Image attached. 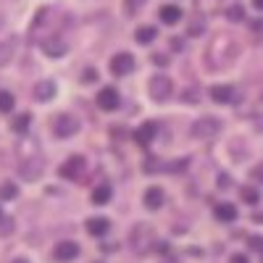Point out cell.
<instances>
[{
  "label": "cell",
  "instance_id": "cell-1",
  "mask_svg": "<svg viewBox=\"0 0 263 263\" xmlns=\"http://www.w3.org/2000/svg\"><path fill=\"white\" fill-rule=\"evenodd\" d=\"M129 239H132V250L140 253V255H145L150 248H156V245H150V242H158V239L153 237V229L147 224H137L135 229H132Z\"/></svg>",
  "mask_w": 263,
  "mask_h": 263
},
{
  "label": "cell",
  "instance_id": "cell-2",
  "mask_svg": "<svg viewBox=\"0 0 263 263\" xmlns=\"http://www.w3.org/2000/svg\"><path fill=\"white\" fill-rule=\"evenodd\" d=\"M192 137L195 140H213L218 132H221V121L213 119V116H200L195 124H192Z\"/></svg>",
  "mask_w": 263,
  "mask_h": 263
},
{
  "label": "cell",
  "instance_id": "cell-3",
  "mask_svg": "<svg viewBox=\"0 0 263 263\" xmlns=\"http://www.w3.org/2000/svg\"><path fill=\"white\" fill-rule=\"evenodd\" d=\"M79 132V121L71 116V114H58L55 119H53V135L58 137V140H69V137H74Z\"/></svg>",
  "mask_w": 263,
  "mask_h": 263
},
{
  "label": "cell",
  "instance_id": "cell-4",
  "mask_svg": "<svg viewBox=\"0 0 263 263\" xmlns=\"http://www.w3.org/2000/svg\"><path fill=\"white\" fill-rule=\"evenodd\" d=\"M171 92H174V84H171V79L166 74H156V77L150 79V98L156 100V103L168 100Z\"/></svg>",
  "mask_w": 263,
  "mask_h": 263
},
{
  "label": "cell",
  "instance_id": "cell-5",
  "mask_svg": "<svg viewBox=\"0 0 263 263\" xmlns=\"http://www.w3.org/2000/svg\"><path fill=\"white\" fill-rule=\"evenodd\" d=\"M42 168H45V161H42L40 156H27V158H21V177L24 179H40V174Z\"/></svg>",
  "mask_w": 263,
  "mask_h": 263
},
{
  "label": "cell",
  "instance_id": "cell-6",
  "mask_svg": "<svg viewBox=\"0 0 263 263\" xmlns=\"http://www.w3.org/2000/svg\"><path fill=\"white\" fill-rule=\"evenodd\" d=\"M111 71L116 77H126L135 71V58H132V53H116L111 58Z\"/></svg>",
  "mask_w": 263,
  "mask_h": 263
},
{
  "label": "cell",
  "instance_id": "cell-7",
  "mask_svg": "<svg viewBox=\"0 0 263 263\" xmlns=\"http://www.w3.org/2000/svg\"><path fill=\"white\" fill-rule=\"evenodd\" d=\"M77 255H79V245L71 242V239H63V242H58V245L53 248V258H55L58 263H69V260H74Z\"/></svg>",
  "mask_w": 263,
  "mask_h": 263
},
{
  "label": "cell",
  "instance_id": "cell-8",
  "mask_svg": "<svg viewBox=\"0 0 263 263\" xmlns=\"http://www.w3.org/2000/svg\"><path fill=\"white\" fill-rule=\"evenodd\" d=\"M58 171H61V177H63V179H79V177H82V171H84V158H82V156L66 158V163H63Z\"/></svg>",
  "mask_w": 263,
  "mask_h": 263
},
{
  "label": "cell",
  "instance_id": "cell-9",
  "mask_svg": "<svg viewBox=\"0 0 263 263\" xmlns=\"http://www.w3.org/2000/svg\"><path fill=\"white\" fill-rule=\"evenodd\" d=\"M156 137H158V124H156V121H145V124L135 132V142H137L140 147H147Z\"/></svg>",
  "mask_w": 263,
  "mask_h": 263
},
{
  "label": "cell",
  "instance_id": "cell-10",
  "mask_svg": "<svg viewBox=\"0 0 263 263\" xmlns=\"http://www.w3.org/2000/svg\"><path fill=\"white\" fill-rule=\"evenodd\" d=\"M119 103H121V98L114 87H103L98 92V108H103V111H116Z\"/></svg>",
  "mask_w": 263,
  "mask_h": 263
},
{
  "label": "cell",
  "instance_id": "cell-11",
  "mask_svg": "<svg viewBox=\"0 0 263 263\" xmlns=\"http://www.w3.org/2000/svg\"><path fill=\"white\" fill-rule=\"evenodd\" d=\"M234 87L232 84H213L211 87V100L213 103H221V105H227V103H232L234 100Z\"/></svg>",
  "mask_w": 263,
  "mask_h": 263
},
{
  "label": "cell",
  "instance_id": "cell-12",
  "mask_svg": "<svg viewBox=\"0 0 263 263\" xmlns=\"http://www.w3.org/2000/svg\"><path fill=\"white\" fill-rule=\"evenodd\" d=\"M66 40H61V34H53V40H42V50H45L50 58H61L66 53Z\"/></svg>",
  "mask_w": 263,
  "mask_h": 263
},
{
  "label": "cell",
  "instance_id": "cell-13",
  "mask_svg": "<svg viewBox=\"0 0 263 263\" xmlns=\"http://www.w3.org/2000/svg\"><path fill=\"white\" fill-rule=\"evenodd\" d=\"M213 216H216L221 224H232V221H237V208H234L232 203H218V205L213 208Z\"/></svg>",
  "mask_w": 263,
  "mask_h": 263
},
{
  "label": "cell",
  "instance_id": "cell-14",
  "mask_svg": "<svg viewBox=\"0 0 263 263\" xmlns=\"http://www.w3.org/2000/svg\"><path fill=\"white\" fill-rule=\"evenodd\" d=\"M163 190L161 187H147L145 190V208H150V211H158L161 205H163Z\"/></svg>",
  "mask_w": 263,
  "mask_h": 263
},
{
  "label": "cell",
  "instance_id": "cell-15",
  "mask_svg": "<svg viewBox=\"0 0 263 263\" xmlns=\"http://www.w3.org/2000/svg\"><path fill=\"white\" fill-rule=\"evenodd\" d=\"M108 229H111V221L103 216H95V218H87V232H90L92 237H103L108 234Z\"/></svg>",
  "mask_w": 263,
  "mask_h": 263
},
{
  "label": "cell",
  "instance_id": "cell-16",
  "mask_svg": "<svg viewBox=\"0 0 263 263\" xmlns=\"http://www.w3.org/2000/svg\"><path fill=\"white\" fill-rule=\"evenodd\" d=\"M158 16H161V21H163V24H177V21L182 18V8L179 6H163L161 11H158Z\"/></svg>",
  "mask_w": 263,
  "mask_h": 263
},
{
  "label": "cell",
  "instance_id": "cell-17",
  "mask_svg": "<svg viewBox=\"0 0 263 263\" xmlns=\"http://www.w3.org/2000/svg\"><path fill=\"white\" fill-rule=\"evenodd\" d=\"M53 95H55V84H53V82H37V87H34V98H37L40 103H48Z\"/></svg>",
  "mask_w": 263,
  "mask_h": 263
},
{
  "label": "cell",
  "instance_id": "cell-18",
  "mask_svg": "<svg viewBox=\"0 0 263 263\" xmlns=\"http://www.w3.org/2000/svg\"><path fill=\"white\" fill-rule=\"evenodd\" d=\"M13 50H16V37L0 42V66H6V63L13 58Z\"/></svg>",
  "mask_w": 263,
  "mask_h": 263
},
{
  "label": "cell",
  "instance_id": "cell-19",
  "mask_svg": "<svg viewBox=\"0 0 263 263\" xmlns=\"http://www.w3.org/2000/svg\"><path fill=\"white\" fill-rule=\"evenodd\" d=\"M156 37H158V29H156V27H140V29L135 32V40L140 42V45H150Z\"/></svg>",
  "mask_w": 263,
  "mask_h": 263
},
{
  "label": "cell",
  "instance_id": "cell-20",
  "mask_svg": "<svg viewBox=\"0 0 263 263\" xmlns=\"http://www.w3.org/2000/svg\"><path fill=\"white\" fill-rule=\"evenodd\" d=\"M108 200H111V184H98L92 190V203L95 205H105Z\"/></svg>",
  "mask_w": 263,
  "mask_h": 263
},
{
  "label": "cell",
  "instance_id": "cell-21",
  "mask_svg": "<svg viewBox=\"0 0 263 263\" xmlns=\"http://www.w3.org/2000/svg\"><path fill=\"white\" fill-rule=\"evenodd\" d=\"M29 124H32V116H29V114H18V116L13 119L11 129L16 132V135H27V132H29Z\"/></svg>",
  "mask_w": 263,
  "mask_h": 263
},
{
  "label": "cell",
  "instance_id": "cell-22",
  "mask_svg": "<svg viewBox=\"0 0 263 263\" xmlns=\"http://www.w3.org/2000/svg\"><path fill=\"white\" fill-rule=\"evenodd\" d=\"M239 197L248 203V205H258V200H260V192L255 190V187H250V184H245L242 190H239Z\"/></svg>",
  "mask_w": 263,
  "mask_h": 263
},
{
  "label": "cell",
  "instance_id": "cell-23",
  "mask_svg": "<svg viewBox=\"0 0 263 263\" xmlns=\"http://www.w3.org/2000/svg\"><path fill=\"white\" fill-rule=\"evenodd\" d=\"M13 105H16V98L6 90H0V114H11Z\"/></svg>",
  "mask_w": 263,
  "mask_h": 263
},
{
  "label": "cell",
  "instance_id": "cell-24",
  "mask_svg": "<svg viewBox=\"0 0 263 263\" xmlns=\"http://www.w3.org/2000/svg\"><path fill=\"white\" fill-rule=\"evenodd\" d=\"M16 195H18V187L13 182H3V184H0V200H13Z\"/></svg>",
  "mask_w": 263,
  "mask_h": 263
},
{
  "label": "cell",
  "instance_id": "cell-25",
  "mask_svg": "<svg viewBox=\"0 0 263 263\" xmlns=\"http://www.w3.org/2000/svg\"><path fill=\"white\" fill-rule=\"evenodd\" d=\"M203 32H205V21H203V18H192L187 34H190V37H197V34H203Z\"/></svg>",
  "mask_w": 263,
  "mask_h": 263
},
{
  "label": "cell",
  "instance_id": "cell-26",
  "mask_svg": "<svg viewBox=\"0 0 263 263\" xmlns=\"http://www.w3.org/2000/svg\"><path fill=\"white\" fill-rule=\"evenodd\" d=\"M227 18L229 21H245V8L242 6H229L227 8Z\"/></svg>",
  "mask_w": 263,
  "mask_h": 263
},
{
  "label": "cell",
  "instance_id": "cell-27",
  "mask_svg": "<svg viewBox=\"0 0 263 263\" xmlns=\"http://www.w3.org/2000/svg\"><path fill=\"white\" fill-rule=\"evenodd\" d=\"M250 248L255 253H263V237H250Z\"/></svg>",
  "mask_w": 263,
  "mask_h": 263
},
{
  "label": "cell",
  "instance_id": "cell-28",
  "mask_svg": "<svg viewBox=\"0 0 263 263\" xmlns=\"http://www.w3.org/2000/svg\"><path fill=\"white\" fill-rule=\"evenodd\" d=\"M84 82H95L98 79V71L95 69H84V77H82Z\"/></svg>",
  "mask_w": 263,
  "mask_h": 263
},
{
  "label": "cell",
  "instance_id": "cell-29",
  "mask_svg": "<svg viewBox=\"0 0 263 263\" xmlns=\"http://www.w3.org/2000/svg\"><path fill=\"white\" fill-rule=\"evenodd\" d=\"M253 179H258V182H263V163H258V166L253 168Z\"/></svg>",
  "mask_w": 263,
  "mask_h": 263
},
{
  "label": "cell",
  "instance_id": "cell-30",
  "mask_svg": "<svg viewBox=\"0 0 263 263\" xmlns=\"http://www.w3.org/2000/svg\"><path fill=\"white\" fill-rule=\"evenodd\" d=\"M171 48H174V50H184V40L174 37V40H171Z\"/></svg>",
  "mask_w": 263,
  "mask_h": 263
},
{
  "label": "cell",
  "instance_id": "cell-31",
  "mask_svg": "<svg viewBox=\"0 0 263 263\" xmlns=\"http://www.w3.org/2000/svg\"><path fill=\"white\" fill-rule=\"evenodd\" d=\"M153 63H156V66H166V63H168V58H166V55H158V53H156V55H153Z\"/></svg>",
  "mask_w": 263,
  "mask_h": 263
},
{
  "label": "cell",
  "instance_id": "cell-32",
  "mask_svg": "<svg viewBox=\"0 0 263 263\" xmlns=\"http://www.w3.org/2000/svg\"><path fill=\"white\" fill-rule=\"evenodd\" d=\"M218 187H221V190L229 187V177H227V174H221V177H218Z\"/></svg>",
  "mask_w": 263,
  "mask_h": 263
},
{
  "label": "cell",
  "instance_id": "cell-33",
  "mask_svg": "<svg viewBox=\"0 0 263 263\" xmlns=\"http://www.w3.org/2000/svg\"><path fill=\"white\" fill-rule=\"evenodd\" d=\"M232 263H250V260H248L242 253H237V255H232Z\"/></svg>",
  "mask_w": 263,
  "mask_h": 263
},
{
  "label": "cell",
  "instance_id": "cell-34",
  "mask_svg": "<svg viewBox=\"0 0 263 263\" xmlns=\"http://www.w3.org/2000/svg\"><path fill=\"white\" fill-rule=\"evenodd\" d=\"M250 27H253V29H255V32H260V29H263V21H260V18H258V21H253V24H250Z\"/></svg>",
  "mask_w": 263,
  "mask_h": 263
},
{
  "label": "cell",
  "instance_id": "cell-35",
  "mask_svg": "<svg viewBox=\"0 0 263 263\" xmlns=\"http://www.w3.org/2000/svg\"><path fill=\"white\" fill-rule=\"evenodd\" d=\"M253 6H255L258 11H263V0H253Z\"/></svg>",
  "mask_w": 263,
  "mask_h": 263
},
{
  "label": "cell",
  "instance_id": "cell-36",
  "mask_svg": "<svg viewBox=\"0 0 263 263\" xmlns=\"http://www.w3.org/2000/svg\"><path fill=\"white\" fill-rule=\"evenodd\" d=\"M13 263H27V260H24V258H18V260H13Z\"/></svg>",
  "mask_w": 263,
  "mask_h": 263
},
{
  "label": "cell",
  "instance_id": "cell-37",
  "mask_svg": "<svg viewBox=\"0 0 263 263\" xmlns=\"http://www.w3.org/2000/svg\"><path fill=\"white\" fill-rule=\"evenodd\" d=\"M0 216H3V213H0Z\"/></svg>",
  "mask_w": 263,
  "mask_h": 263
}]
</instances>
